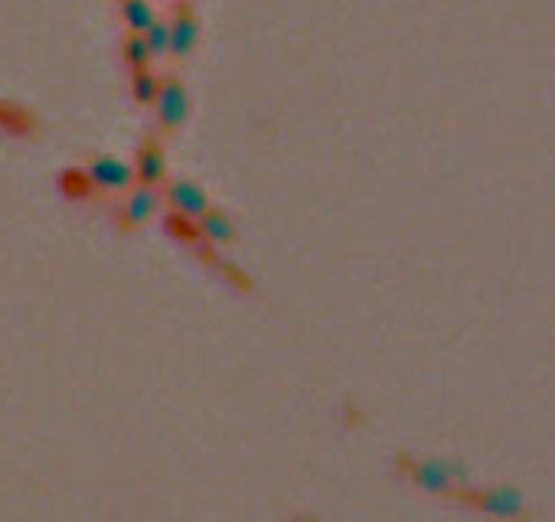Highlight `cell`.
<instances>
[{
	"instance_id": "obj_6",
	"label": "cell",
	"mask_w": 555,
	"mask_h": 522,
	"mask_svg": "<svg viewBox=\"0 0 555 522\" xmlns=\"http://www.w3.org/2000/svg\"><path fill=\"white\" fill-rule=\"evenodd\" d=\"M167 203H170V209H174L177 216H187L193 222L209 209L203 186L193 183V180H170L167 183Z\"/></svg>"
},
{
	"instance_id": "obj_9",
	"label": "cell",
	"mask_w": 555,
	"mask_h": 522,
	"mask_svg": "<svg viewBox=\"0 0 555 522\" xmlns=\"http://www.w3.org/2000/svg\"><path fill=\"white\" fill-rule=\"evenodd\" d=\"M196 232H200V239L206 245H229L236 242V226H232V219L222 213V209L209 206L206 213L196 219Z\"/></svg>"
},
{
	"instance_id": "obj_14",
	"label": "cell",
	"mask_w": 555,
	"mask_h": 522,
	"mask_svg": "<svg viewBox=\"0 0 555 522\" xmlns=\"http://www.w3.org/2000/svg\"><path fill=\"white\" fill-rule=\"evenodd\" d=\"M144 40H147V49H151L154 59L167 56V49H170V23L164 17H157L151 27L144 30Z\"/></svg>"
},
{
	"instance_id": "obj_11",
	"label": "cell",
	"mask_w": 555,
	"mask_h": 522,
	"mask_svg": "<svg viewBox=\"0 0 555 522\" xmlns=\"http://www.w3.org/2000/svg\"><path fill=\"white\" fill-rule=\"evenodd\" d=\"M121 56H125V66L131 72H141V69H151V49H147L144 33H128L125 40H121Z\"/></svg>"
},
{
	"instance_id": "obj_10",
	"label": "cell",
	"mask_w": 555,
	"mask_h": 522,
	"mask_svg": "<svg viewBox=\"0 0 555 522\" xmlns=\"http://www.w3.org/2000/svg\"><path fill=\"white\" fill-rule=\"evenodd\" d=\"M121 20H125L128 33H144L157 20L151 0H121Z\"/></svg>"
},
{
	"instance_id": "obj_2",
	"label": "cell",
	"mask_w": 555,
	"mask_h": 522,
	"mask_svg": "<svg viewBox=\"0 0 555 522\" xmlns=\"http://www.w3.org/2000/svg\"><path fill=\"white\" fill-rule=\"evenodd\" d=\"M464 503L474 506L477 513L493 516V519H507V522H520L526 519L529 506L526 496L513 487H487V490H464Z\"/></svg>"
},
{
	"instance_id": "obj_7",
	"label": "cell",
	"mask_w": 555,
	"mask_h": 522,
	"mask_svg": "<svg viewBox=\"0 0 555 522\" xmlns=\"http://www.w3.org/2000/svg\"><path fill=\"white\" fill-rule=\"evenodd\" d=\"M164 177H167L164 147H160L157 141H144L138 157H134V180H138L141 186H157Z\"/></svg>"
},
{
	"instance_id": "obj_5",
	"label": "cell",
	"mask_w": 555,
	"mask_h": 522,
	"mask_svg": "<svg viewBox=\"0 0 555 522\" xmlns=\"http://www.w3.org/2000/svg\"><path fill=\"white\" fill-rule=\"evenodd\" d=\"M85 173L95 190H131L134 183V170L118 157H92Z\"/></svg>"
},
{
	"instance_id": "obj_13",
	"label": "cell",
	"mask_w": 555,
	"mask_h": 522,
	"mask_svg": "<svg viewBox=\"0 0 555 522\" xmlns=\"http://www.w3.org/2000/svg\"><path fill=\"white\" fill-rule=\"evenodd\" d=\"M33 124L30 111L20 108V105H10V102H0V128L10 131V134H27V128Z\"/></svg>"
},
{
	"instance_id": "obj_12",
	"label": "cell",
	"mask_w": 555,
	"mask_h": 522,
	"mask_svg": "<svg viewBox=\"0 0 555 522\" xmlns=\"http://www.w3.org/2000/svg\"><path fill=\"white\" fill-rule=\"evenodd\" d=\"M160 89V76L151 69H141V72H131V98L138 105H154Z\"/></svg>"
},
{
	"instance_id": "obj_1",
	"label": "cell",
	"mask_w": 555,
	"mask_h": 522,
	"mask_svg": "<svg viewBox=\"0 0 555 522\" xmlns=\"http://www.w3.org/2000/svg\"><path fill=\"white\" fill-rule=\"evenodd\" d=\"M409 477L415 480V487H422L428 493H458L467 487V474L461 464L444 461V457H425V461L409 464Z\"/></svg>"
},
{
	"instance_id": "obj_8",
	"label": "cell",
	"mask_w": 555,
	"mask_h": 522,
	"mask_svg": "<svg viewBox=\"0 0 555 522\" xmlns=\"http://www.w3.org/2000/svg\"><path fill=\"white\" fill-rule=\"evenodd\" d=\"M154 213H157V186H131L125 196V206H121L125 226H141Z\"/></svg>"
},
{
	"instance_id": "obj_15",
	"label": "cell",
	"mask_w": 555,
	"mask_h": 522,
	"mask_svg": "<svg viewBox=\"0 0 555 522\" xmlns=\"http://www.w3.org/2000/svg\"><path fill=\"white\" fill-rule=\"evenodd\" d=\"M63 190L69 196H89L95 186H92L89 173H85V170H66L63 173Z\"/></svg>"
},
{
	"instance_id": "obj_4",
	"label": "cell",
	"mask_w": 555,
	"mask_h": 522,
	"mask_svg": "<svg viewBox=\"0 0 555 522\" xmlns=\"http://www.w3.org/2000/svg\"><path fill=\"white\" fill-rule=\"evenodd\" d=\"M170 49L167 56L174 59H187L193 53L196 40H200V20H196V10L190 0H177L174 14H170Z\"/></svg>"
},
{
	"instance_id": "obj_3",
	"label": "cell",
	"mask_w": 555,
	"mask_h": 522,
	"mask_svg": "<svg viewBox=\"0 0 555 522\" xmlns=\"http://www.w3.org/2000/svg\"><path fill=\"white\" fill-rule=\"evenodd\" d=\"M187 89H183V82L177 76H160V89L154 98V118L164 131H177L183 118H187Z\"/></svg>"
}]
</instances>
